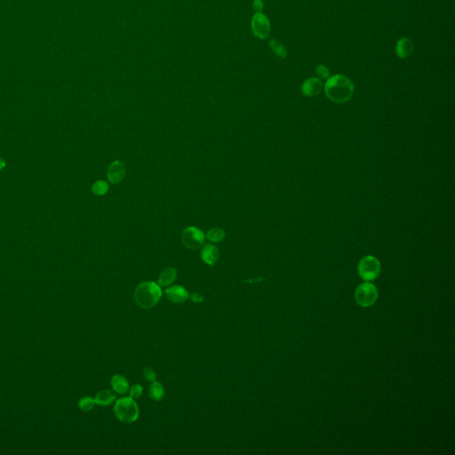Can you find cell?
Returning a JSON list of instances; mask_svg holds the SVG:
<instances>
[{
  "label": "cell",
  "mask_w": 455,
  "mask_h": 455,
  "mask_svg": "<svg viewBox=\"0 0 455 455\" xmlns=\"http://www.w3.org/2000/svg\"><path fill=\"white\" fill-rule=\"evenodd\" d=\"M6 165H7V163H6L4 158L0 157V171H2L6 167Z\"/></svg>",
  "instance_id": "obj_25"
},
{
  "label": "cell",
  "mask_w": 455,
  "mask_h": 455,
  "mask_svg": "<svg viewBox=\"0 0 455 455\" xmlns=\"http://www.w3.org/2000/svg\"><path fill=\"white\" fill-rule=\"evenodd\" d=\"M316 72L318 75V77H320L322 79H328L329 78V70L325 67V65H318L316 69Z\"/></svg>",
  "instance_id": "obj_23"
},
{
  "label": "cell",
  "mask_w": 455,
  "mask_h": 455,
  "mask_svg": "<svg viewBox=\"0 0 455 455\" xmlns=\"http://www.w3.org/2000/svg\"><path fill=\"white\" fill-rule=\"evenodd\" d=\"M176 276H177V271L175 268L169 267V268L164 269L161 272L159 278H158L159 287L164 288V287L170 286L176 279Z\"/></svg>",
  "instance_id": "obj_15"
},
{
  "label": "cell",
  "mask_w": 455,
  "mask_h": 455,
  "mask_svg": "<svg viewBox=\"0 0 455 455\" xmlns=\"http://www.w3.org/2000/svg\"><path fill=\"white\" fill-rule=\"evenodd\" d=\"M126 176V166L121 161H115L108 166V179L113 184L120 183Z\"/></svg>",
  "instance_id": "obj_7"
},
{
  "label": "cell",
  "mask_w": 455,
  "mask_h": 455,
  "mask_svg": "<svg viewBox=\"0 0 455 455\" xmlns=\"http://www.w3.org/2000/svg\"><path fill=\"white\" fill-rule=\"evenodd\" d=\"M92 191L93 194L96 196H103L108 192V184L104 181H98L96 183H93Z\"/></svg>",
  "instance_id": "obj_19"
},
{
  "label": "cell",
  "mask_w": 455,
  "mask_h": 455,
  "mask_svg": "<svg viewBox=\"0 0 455 455\" xmlns=\"http://www.w3.org/2000/svg\"><path fill=\"white\" fill-rule=\"evenodd\" d=\"M201 258L206 264L213 266L219 259V250L213 245H206L201 250Z\"/></svg>",
  "instance_id": "obj_12"
},
{
  "label": "cell",
  "mask_w": 455,
  "mask_h": 455,
  "mask_svg": "<svg viewBox=\"0 0 455 455\" xmlns=\"http://www.w3.org/2000/svg\"><path fill=\"white\" fill-rule=\"evenodd\" d=\"M191 300L193 302H203V300H204V297L202 296L200 294H198V293H194V294H192L191 295Z\"/></svg>",
  "instance_id": "obj_24"
},
{
  "label": "cell",
  "mask_w": 455,
  "mask_h": 455,
  "mask_svg": "<svg viewBox=\"0 0 455 455\" xmlns=\"http://www.w3.org/2000/svg\"><path fill=\"white\" fill-rule=\"evenodd\" d=\"M205 234L196 227H187L182 233L183 246L191 250L199 248L205 242Z\"/></svg>",
  "instance_id": "obj_6"
},
{
  "label": "cell",
  "mask_w": 455,
  "mask_h": 455,
  "mask_svg": "<svg viewBox=\"0 0 455 455\" xmlns=\"http://www.w3.org/2000/svg\"><path fill=\"white\" fill-rule=\"evenodd\" d=\"M115 400H116V395L108 389H104V390L98 392L94 397L96 405L101 406V407H108L109 405H111Z\"/></svg>",
  "instance_id": "obj_13"
},
{
  "label": "cell",
  "mask_w": 455,
  "mask_h": 455,
  "mask_svg": "<svg viewBox=\"0 0 455 455\" xmlns=\"http://www.w3.org/2000/svg\"><path fill=\"white\" fill-rule=\"evenodd\" d=\"M270 45H271L273 51L275 52L276 55L279 56L280 58H287V56H288L287 49L281 43L276 41L275 39H273L270 42Z\"/></svg>",
  "instance_id": "obj_20"
},
{
  "label": "cell",
  "mask_w": 455,
  "mask_h": 455,
  "mask_svg": "<svg viewBox=\"0 0 455 455\" xmlns=\"http://www.w3.org/2000/svg\"><path fill=\"white\" fill-rule=\"evenodd\" d=\"M143 388L139 384H135L131 388L130 395L132 399H139L142 395Z\"/></svg>",
  "instance_id": "obj_22"
},
{
  "label": "cell",
  "mask_w": 455,
  "mask_h": 455,
  "mask_svg": "<svg viewBox=\"0 0 455 455\" xmlns=\"http://www.w3.org/2000/svg\"><path fill=\"white\" fill-rule=\"evenodd\" d=\"M225 237V232L220 227L211 229L206 234V239L213 243H219L222 241Z\"/></svg>",
  "instance_id": "obj_17"
},
{
  "label": "cell",
  "mask_w": 455,
  "mask_h": 455,
  "mask_svg": "<svg viewBox=\"0 0 455 455\" xmlns=\"http://www.w3.org/2000/svg\"><path fill=\"white\" fill-rule=\"evenodd\" d=\"M161 296L160 287L153 282H143L135 289V302L142 309H150L155 306Z\"/></svg>",
  "instance_id": "obj_2"
},
{
  "label": "cell",
  "mask_w": 455,
  "mask_h": 455,
  "mask_svg": "<svg viewBox=\"0 0 455 455\" xmlns=\"http://www.w3.org/2000/svg\"><path fill=\"white\" fill-rule=\"evenodd\" d=\"M355 299L361 307L372 306L378 299V290L373 283L368 282L361 283L356 290Z\"/></svg>",
  "instance_id": "obj_5"
},
{
  "label": "cell",
  "mask_w": 455,
  "mask_h": 455,
  "mask_svg": "<svg viewBox=\"0 0 455 455\" xmlns=\"http://www.w3.org/2000/svg\"><path fill=\"white\" fill-rule=\"evenodd\" d=\"M111 385L113 389L119 394H126L129 390L128 381L120 374H116L112 377Z\"/></svg>",
  "instance_id": "obj_14"
},
{
  "label": "cell",
  "mask_w": 455,
  "mask_h": 455,
  "mask_svg": "<svg viewBox=\"0 0 455 455\" xmlns=\"http://www.w3.org/2000/svg\"><path fill=\"white\" fill-rule=\"evenodd\" d=\"M149 396L155 401H160L164 396V388L159 382L154 381L149 387Z\"/></svg>",
  "instance_id": "obj_16"
},
{
  "label": "cell",
  "mask_w": 455,
  "mask_h": 455,
  "mask_svg": "<svg viewBox=\"0 0 455 455\" xmlns=\"http://www.w3.org/2000/svg\"><path fill=\"white\" fill-rule=\"evenodd\" d=\"M253 28L256 36L261 38L267 37L269 33V20L264 15L259 14L254 17Z\"/></svg>",
  "instance_id": "obj_9"
},
{
  "label": "cell",
  "mask_w": 455,
  "mask_h": 455,
  "mask_svg": "<svg viewBox=\"0 0 455 455\" xmlns=\"http://www.w3.org/2000/svg\"><path fill=\"white\" fill-rule=\"evenodd\" d=\"M358 274L366 281L377 278L381 272V263L374 256L368 255L363 258L358 263Z\"/></svg>",
  "instance_id": "obj_4"
},
{
  "label": "cell",
  "mask_w": 455,
  "mask_h": 455,
  "mask_svg": "<svg viewBox=\"0 0 455 455\" xmlns=\"http://www.w3.org/2000/svg\"><path fill=\"white\" fill-rule=\"evenodd\" d=\"M95 405H96L95 400L93 397H91V396H84L81 400H79V409L83 411V412H85V413L93 410L94 407H95Z\"/></svg>",
  "instance_id": "obj_18"
},
{
  "label": "cell",
  "mask_w": 455,
  "mask_h": 455,
  "mask_svg": "<svg viewBox=\"0 0 455 455\" xmlns=\"http://www.w3.org/2000/svg\"><path fill=\"white\" fill-rule=\"evenodd\" d=\"M165 295L170 302L174 303H183L189 298V294L185 288L175 286L165 290Z\"/></svg>",
  "instance_id": "obj_10"
},
{
  "label": "cell",
  "mask_w": 455,
  "mask_h": 455,
  "mask_svg": "<svg viewBox=\"0 0 455 455\" xmlns=\"http://www.w3.org/2000/svg\"><path fill=\"white\" fill-rule=\"evenodd\" d=\"M322 89H323L322 83L319 79L316 78H310L302 84V93L308 97L317 96V94L321 93Z\"/></svg>",
  "instance_id": "obj_8"
},
{
  "label": "cell",
  "mask_w": 455,
  "mask_h": 455,
  "mask_svg": "<svg viewBox=\"0 0 455 455\" xmlns=\"http://www.w3.org/2000/svg\"><path fill=\"white\" fill-rule=\"evenodd\" d=\"M414 52V45L410 38L402 37L396 43L395 53L401 59H406Z\"/></svg>",
  "instance_id": "obj_11"
},
{
  "label": "cell",
  "mask_w": 455,
  "mask_h": 455,
  "mask_svg": "<svg viewBox=\"0 0 455 455\" xmlns=\"http://www.w3.org/2000/svg\"><path fill=\"white\" fill-rule=\"evenodd\" d=\"M326 96L335 103L349 101L354 93V86L351 79L344 75L337 74L327 79L325 85Z\"/></svg>",
  "instance_id": "obj_1"
},
{
  "label": "cell",
  "mask_w": 455,
  "mask_h": 455,
  "mask_svg": "<svg viewBox=\"0 0 455 455\" xmlns=\"http://www.w3.org/2000/svg\"><path fill=\"white\" fill-rule=\"evenodd\" d=\"M114 413L120 422H135L139 417V407L132 397H124L117 401Z\"/></svg>",
  "instance_id": "obj_3"
},
{
  "label": "cell",
  "mask_w": 455,
  "mask_h": 455,
  "mask_svg": "<svg viewBox=\"0 0 455 455\" xmlns=\"http://www.w3.org/2000/svg\"><path fill=\"white\" fill-rule=\"evenodd\" d=\"M143 377L146 381H149V382H154L157 380V374L154 372L153 369H151L149 367H147L143 371Z\"/></svg>",
  "instance_id": "obj_21"
}]
</instances>
